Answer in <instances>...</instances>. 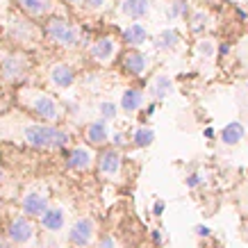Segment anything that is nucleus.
<instances>
[{"mask_svg": "<svg viewBox=\"0 0 248 248\" xmlns=\"http://www.w3.org/2000/svg\"><path fill=\"white\" fill-rule=\"evenodd\" d=\"M23 137L30 146L41 148V151H62L68 143V135L64 130L55 128V125H44V123L28 125L23 130Z\"/></svg>", "mask_w": 248, "mask_h": 248, "instance_id": "1", "label": "nucleus"}, {"mask_svg": "<svg viewBox=\"0 0 248 248\" xmlns=\"http://www.w3.org/2000/svg\"><path fill=\"white\" fill-rule=\"evenodd\" d=\"M21 100L25 103V107H28L34 116H39V119L46 121V123H53V121L60 119V107H57V103H55L48 93H44V91H34V89L23 91Z\"/></svg>", "mask_w": 248, "mask_h": 248, "instance_id": "2", "label": "nucleus"}, {"mask_svg": "<svg viewBox=\"0 0 248 248\" xmlns=\"http://www.w3.org/2000/svg\"><path fill=\"white\" fill-rule=\"evenodd\" d=\"M46 34L53 39L55 44L64 46V48H73L80 41V32L71 23L64 21V18H53V21L46 25Z\"/></svg>", "mask_w": 248, "mask_h": 248, "instance_id": "3", "label": "nucleus"}, {"mask_svg": "<svg viewBox=\"0 0 248 248\" xmlns=\"http://www.w3.org/2000/svg\"><path fill=\"white\" fill-rule=\"evenodd\" d=\"M114 53H116V44H114L112 37H103L98 39L96 44L91 46V57L98 62H103V64H107V62L114 57Z\"/></svg>", "mask_w": 248, "mask_h": 248, "instance_id": "4", "label": "nucleus"}, {"mask_svg": "<svg viewBox=\"0 0 248 248\" xmlns=\"http://www.w3.org/2000/svg\"><path fill=\"white\" fill-rule=\"evenodd\" d=\"M91 234H93V223L89 218H80L76 226L71 228V241L76 246H87L91 241Z\"/></svg>", "mask_w": 248, "mask_h": 248, "instance_id": "5", "label": "nucleus"}, {"mask_svg": "<svg viewBox=\"0 0 248 248\" xmlns=\"http://www.w3.org/2000/svg\"><path fill=\"white\" fill-rule=\"evenodd\" d=\"M98 169L105 173V175H119L121 171V153L116 148L112 151H105L98 159Z\"/></svg>", "mask_w": 248, "mask_h": 248, "instance_id": "6", "label": "nucleus"}, {"mask_svg": "<svg viewBox=\"0 0 248 248\" xmlns=\"http://www.w3.org/2000/svg\"><path fill=\"white\" fill-rule=\"evenodd\" d=\"M23 210L28 212L30 217H44L46 210H48V201H46L41 194H28L23 196Z\"/></svg>", "mask_w": 248, "mask_h": 248, "instance_id": "7", "label": "nucleus"}, {"mask_svg": "<svg viewBox=\"0 0 248 248\" xmlns=\"http://www.w3.org/2000/svg\"><path fill=\"white\" fill-rule=\"evenodd\" d=\"M32 223L28 221V218H16L14 223L9 226V237H12V241H16V244H25V241L32 239Z\"/></svg>", "mask_w": 248, "mask_h": 248, "instance_id": "8", "label": "nucleus"}, {"mask_svg": "<svg viewBox=\"0 0 248 248\" xmlns=\"http://www.w3.org/2000/svg\"><path fill=\"white\" fill-rule=\"evenodd\" d=\"M50 80H53L55 87L66 89V87H71V84L76 82V73H73V68L66 66V64H57V66H53V71H50Z\"/></svg>", "mask_w": 248, "mask_h": 248, "instance_id": "9", "label": "nucleus"}, {"mask_svg": "<svg viewBox=\"0 0 248 248\" xmlns=\"http://www.w3.org/2000/svg\"><path fill=\"white\" fill-rule=\"evenodd\" d=\"M87 139L89 143L93 146H103V143L109 139V130H107V123L105 121H93L87 125Z\"/></svg>", "mask_w": 248, "mask_h": 248, "instance_id": "10", "label": "nucleus"}, {"mask_svg": "<svg viewBox=\"0 0 248 248\" xmlns=\"http://www.w3.org/2000/svg\"><path fill=\"white\" fill-rule=\"evenodd\" d=\"M151 9V0H123L121 2V12L130 18H141L148 14Z\"/></svg>", "mask_w": 248, "mask_h": 248, "instance_id": "11", "label": "nucleus"}, {"mask_svg": "<svg viewBox=\"0 0 248 248\" xmlns=\"http://www.w3.org/2000/svg\"><path fill=\"white\" fill-rule=\"evenodd\" d=\"M89 164H91V153L87 148H73V151H68V157H66L68 169L84 171V169H89Z\"/></svg>", "mask_w": 248, "mask_h": 248, "instance_id": "12", "label": "nucleus"}, {"mask_svg": "<svg viewBox=\"0 0 248 248\" xmlns=\"http://www.w3.org/2000/svg\"><path fill=\"white\" fill-rule=\"evenodd\" d=\"M41 226H44L46 230H50V232L62 230V228H64V212H62L60 207H48L46 214L41 217Z\"/></svg>", "mask_w": 248, "mask_h": 248, "instance_id": "13", "label": "nucleus"}, {"mask_svg": "<svg viewBox=\"0 0 248 248\" xmlns=\"http://www.w3.org/2000/svg\"><path fill=\"white\" fill-rule=\"evenodd\" d=\"M146 39H148V30L143 28L141 23H132V25H128L123 30V41L130 46H141Z\"/></svg>", "mask_w": 248, "mask_h": 248, "instance_id": "14", "label": "nucleus"}, {"mask_svg": "<svg viewBox=\"0 0 248 248\" xmlns=\"http://www.w3.org/2000/svg\"><path fill=\"white\" fill-rule=\"evenodd\" d=\"M244 135H246V128L234 121V123H228L226 128L221 130V141L226 146H234V143H239L244 139Z\"/></svg>", "mask_w": 248, "mask_h": 248, "instance_id": "15", "label": "nucleus"}, {"mask_svg": "<svg viewBox=\"0 0 248 248\" xmlns=\"http://www.w3.org/2000/svg\"><path fill=\"white\" fill-rule=\"evenodd\" d=\"M23 68H25V62L21 57H7L2 62V76H5V80L14 82L23 76Z\"/></svg>", "mask_w": 248, "mask_h": 248, "instance_id": "16", "label": "nucleus"}, {"mask_svg": "<svg viewBox=\"0 0 248 248\" xmlns=\"http://www.w3.org/2000/svg\"><path fill=\"white\" fill-rule=\"evenodd\" d=\"M178 41H180L178 32L175 30H164V32H159L157 37H155L153 46H155L157 50H173V48L178 46Z\"/></svg>", "mask_w": 248, "mask_h": 248, "instance_id": "17", "label": "nucleus"}, {"mask_svg": "<svg viewBox=\"0 0 248 248\" xmlns=\"http://www.w3.org/2000/svg\"><path fill=\"white\" fill-rule=\"evenodd\" d=\"M121 105H123V109L130 114L137 112V109L143 105V93L139 89H128L123 93V98H121Z\"/></svg>", "mask_w": 248, "mask_h": 248, "instance_id": "18", "label": "nucleus"}, {"mask_svg": "<svg viewBox=\"0 0 248 248\" xmlns=\"http://www.w3.org/2000/svg\"><path fill=\"white\" fill-rule=\"evenodd\" d=\"M18 5H21L28 14L32 16H41V14H48L50 7H53V2L50 0H18Z\"/></svg>", "mask_w": 248, "mask_h": 248, "instance_id": "19", "label": "nucleus"}, {"mask_svg": "<svg viewBox=\"0 0 248 248\" xmlns=\"http://www.w3.org/2000/svg\"><path fill=\"white\" fill-rule=\"evenodd\" d=\"M125 68H128V73H132V76H141L143 71H146V57H143L141 53H128L125 55Z\"/></svg>", "mask_w": 248, "mask_h": 248, "instance_id": "20", "label": "nucleus"}, {"mask_svg": "<svg viewBox=\"0 0 248 248\" xmlns=\"http://www.w3.org/2000/svg\"><path fill=\"white\" fill-rule=\"evenodd\" d=\"M173 91V82L166 76L155 78V84H153V96L155 98H166Z\"/></svg>", "mask_w": 248, "mask_h": 248, "instance_id": "21", "label": "nucleus"}, {"mask_svg": "<svg viewBox=\"0 0 248 248\" xmlns=\"http://www.w3.org/2000/svg\"><path fill=\"white\" fill-rule=\"evenodd\" d=\"M153 139H155V132L151 128H139L135 132V146L139 148H146V146H151Z\"/></svg>", "mask_w": 248, "mask_h": 248, "instance_id": "22", "label": "nucleus"}, {"mask_svg": "<svg viewBox=\"0 0 248 248\" xmlns=\"http://www.w3.org/2000/svg\"><path fill=\"white\" fill-rule=\"evenodd\" d=\"M187 2L185 0H175V2H171V7H169V18H180V16H185L187 14Z\"/></svg>", "mask_w": 248, "mask_h": 248, "instance_id": "23", "label": "nucleus"}, {"mask_svg": "<svg viewBox=\"0 0 248 248\" xmlns=\"http://www.w3.org/2000/svg\"><path fill=\"white\" fill-rule=\"evenodd\" d=\"M207 25V14L205 12H194L191 14V32H201Z\"/></svg>", "mask_w": 248, "mask_h": 248, "instance_id": "24", "label": "nucleus"}, {"mask_svg": "<svg viewBox=\"0 0 248 248\" xmlns=\"http://www.w3.org/2000/svg\"><path fill=\"white\" fill-rule=\"evenodd\" d=\"M100 114H103V119H114L116 116V105L114 103H100Z\"/></svg>", "mask_w": 248, "mask_h": 248, "instance_id": "25", "label": "nucleus"}, {"mask_svg": "<svg viewBox=\"0 0 248 248\" xmlns=\"http://www.w3.org/2000/svg\"><path fill=\"white\" fill-rule=\"evenodd\" d=\"M198 50L203 55H207V57H212L214 55V44H212L210 39H203V41H198Z\"/></svg>", "mask_w": 248, "mask_h": 248, "instance_id": "26", "label": "nucleus"}, {"mask_svg": "<svg viewBox=\"0 0 248 248\" xmlns=\"http://www.w3.org/2000/svg\"><path fill=\"white\" fill-rule=\"evenodd\" d=\"M203 175H201V173H191V175H189L187 178V187H191V189H198L201 187V185H203Z\"/></svg>", "mask_w": 248, "mask_h": 248, "instance_id": "27", "label": "nucleus"}, {"mask_svg": "<svg viewBox=\"0 0 248 248\" xmlns=\"http://www.w3.org/2000/svg\"><path fill=\"white\" fill-rule=\"evenodd\" d=\"M87 5H89V9H96V12H100V9L107 7V0H87Z\"/></svg>", "mask_w": 248, "mask_h": 248, "instance_id": "28", "label": "nucleus"}, {"mask_svg": "<svg viewBox=\"0 0 248 248\" xmlns=\"http://www.w3.org/2000/svg\"><path fill=\"white\" fill-rule=\"evenodd\" d=\"M196 234H198V237H210V228L207 226H196Z\"/></svg>", "mask_w": 248, "mask_h": 248, "instance_id": "29", "label": "nucleus"}, {"mask_svg": "<svg viewBox=\"0 0 248 248\" xmlns=\"http://www.w3.org/2000/svg\"><path fill=\"white\" fill-rule=\"evenodd\" d=\"M100 248H114V239H109V237H105V239L100 241Z\"/></svg>", "mask_w": 248, "mask_h": 248, "instance_id": "30", "label": "nucleus"}, {"mask_svg": "<svg viewBox=\"0 0 248 248\" xmlns=\"http://www.w3.org/2000/svg\"><path fill=\"white\" fill-rule=\"evenodd\" d=\"M162 212H164V203H162V201H157V203H155V214H162Z\"/></svg>", "mask_w": 248, "mask_h": 248, "instance_id": "31", "label": "nucleus"}, {"mask_svg": "<svg viewBox=\"0 0 248 248\" xmlns=\"http://www.w3.org/2000/svg\"><path fill=\"white\" fill-rule=\"evenodd\" d=\"M153 241H155V244H162V234H159L157 230H155V232H153Z\"/></svg>", "mask_w": 248, "mask_h": 248, "instance_id": "32", "label": "nucleus"}, {"mask_svg": "<svg viewBox=\"0 0 248 248\" xmlns=\"http://www.w3.org/2000/svg\"><path fill=\"white\" fill-rule=\"evenodd\" d=\"M205 137H207V139H210V137H214V130L207 128V130H205Z\"/></svg>", "mask_w": 248, "mask_h": 248, "instance_id": "33", "label": "nucleus"}, {"mask_svg": "<svg viewBox=\"0 0 248 248\" xmlns=\"http://www.w3.org/2000/svg\"><path fill=\"white\" fill-rule=\"evenodd\" d=\"M68 5H80V2H82V0H66Z\"/></svg>", "mask_w": 248, "mask_h": 248, "instance_id": "34", "label": "nucleus"}, {"mask_svg": "<svg viewBox=\"0 0 248 248\" xmlns=\"http://www.w3.org/2000/svg\"><path fill=\"white\" fill-rule=\"evenodd\" d=\"M0 248H2V241H0Z\"/></svg>", "mask_w": 248, "mask_h": 248, "instance_id": "35", "label": "nucleus"}, {"mask_svg": "<svg viewBox=\"0 0 248 248\" xmlns=\"http://www.w3.org/2000/svg\"><path fill=\"white\" fill-rule=\"evenodd\" d=\"M0 178H2V175H0Z\"/></svg>", "mask_w": 248, "mask_h": 248, "instance_id": "36", "label": "nucleus"}]
</instances>
